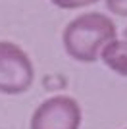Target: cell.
<instances>
[{
    "instance_id": "1",
    "label": "cell",
    "mask_w": 127,
    "mask_h": 129,
    "mask_svg": "<svg viewBox=\"0 0 127 129\" xmlns=\"http://www.w3.org/2000/svg\"><path fill=\"white\" fill-rule=\"evenodd\" d=\"M117 39L116 23L106 14L85 12L64 27L62 44L69 58L92 64L100 60V52L106 44Z\"/></svg>"
},
{
    "instance_id": "2",
    "label": "cell",
    "mask_w": 127,
    "mask_h": 129,
    "mask_svg": "<svg viewBox=\"0 0 127 129\" xmlns=\"http://www.w3.org/2000/svg\"><path fill=\"white\" fill-rule=\"evenodd\" d=\"M35 81V68L27 52L16 43L0 41V92L23 94Z\"/></svg>"
},
{
    "instance_id": "3",
    "label": "cell",
    "mask_w": 127,
    "mask_h": 129,
    "mask_svg": "<svg viewBox=\"0 0 127 129\" xmlns=\"http://www.w3.org/2000/svg\"><path fill=\"white\" fill-rule=\"evenodd\" d=\"M83 110L73 96L56 94L42 100L29 121V129H79Z\"/></svg>"
},
{
    "instance_id": "4",
    "label": "cell",
    "mask_w": 127,
    "mask_h": 129,
    "mask_svg": "<svg viewBox=\"0 0 127 129\" xmlns=\"http://www.w3.org/2000/svg\"><path fill=\"white\" fill-rule=\"evenodd\" d=\"M102 64L114 73L127 77V39H114L100 52Z\"/></svg>"
},
{
    "instance_id": "5",
    "label": "cell",
    "mask_w": 127,
    "mask_h": 129,
    "mask_svg": "<svg viewBox=\"0 0 127 129\" xmlns=\"http://www.w3.org/2000/svg\"><path fill=\"white\" fill-rule=\"evenodd\" d=\"M60 10H79V8H89V6L98 4L100 0H50Z\"/></svg>"
},
{
    "instance_id": "6",
    "label": "cell",
    "mask_w": 127,
    "mask_h": 129,
    "mask_svg": "<svg viewBox=\"0 0 127 129\" xmlns=\"http://www.w3.org/2000/svg\"><path fill=\"white\" fill-rule=\"evenodd\" d=\"M106 8L117 17H127V0H106Z\"/></svg>"
},
{
    "instance_id": "7",
    "label": "cell",
    "mask_w": 127,
    "mask_h": 129,
    "mask_svg": "<svg viewBox=\"0 0 127 129\" xmlns=\"http://www.w3.org/2000/svg\"><path fill=\"white\" fill-rule=\"evenodd\" d=\"M125 39H127V27H125Z\"/></svg>"
}]
</instances>
